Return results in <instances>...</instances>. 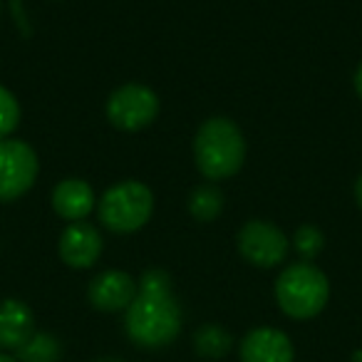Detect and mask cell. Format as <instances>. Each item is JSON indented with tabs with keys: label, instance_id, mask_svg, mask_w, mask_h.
I'll use <instances>...</instances> for the list:
<instances>
[{
	"label": "cell",
	"instance_id": "1",
	"mask_svg": "<svg viewBox=\"0 0 362 362\" xmlns=\"http://www.w3.org/2000/svg\"><path fill=\"white\" fill-rule=\"evenodd\" d=\"M194 156H197L199 171L206 179H228L241 169L246 159V141L241 129L226 117H211L197 132Z\"/></svg>",
	"mask_w": 362,
	"mask_h": 362
},
{
	"label": "cell",
	"instance_id": "2",
	"mask_svg": "<svg viewBox=\"0 0 362 362\" xmlns=\"http://www.w3.org/2000/svg\"><path fill=\"white\" fill-rule=\"evenodd\" d=\"M181 310L171 293L139 291L127 308V335L139 347H164L179 335Z\"/></svg>",
	"mask_w": 362,
	"mask_h": 362
},
{
	"label": "cell",
	"instance_id": "3",
	"mask_svg": "<svg viewBox=\"0 0 362 362\" xmlns=\"http://www.w3.org/2000/svg\"><path fill=\"white\" fill-rule=\"evenodd\" d=\"M330 298V283L325 273L313 263H293L278 276L276 300L286 315L296 320L315 317Z\"/></svg>",
	"mask_w": 362,
	"mask_h": 362
},
{
	"label": "cell",
	"instance_id": "4",
	"mask_svg": "<svg viewBox=\"0 0 362 362\" xmlns=\"http://www.w3.org/2000/svg\"><path fill=\"white\" fill-rule=\"evenodd\" d=\"M154 211V197L139 181H122L100 202V221L115 233L139 231Z\"/></svg>",
	"mask_w": 362,
	"mask_h": 362
},
{
	"label": "cell",
	"instance_id": "5",
	"mask_svg": "<svg viewBox=\"0 0 362 362\" xmlns=\"http://www.w3.org/2000/svg\"><path fill=\"white\" fill-rule=\"evenodd\" d=\"M37 179V154L21 139H0V202H16Z\"/></svg>",
	"mask_w": 362,
	"mask_h": 362
},
{
	"label": "cell",
	"instance_id": "6",
	"mask_svg": "<svg viewBox=\"0 0 362 362\" xmlns=\"http://www.w3.org/2000/svg\"><path fill=\"white\" fill-rule=\"evenodd\" d=\"M159 115V97L144 85H124L107 100V117L117 129L136 132Z\"/></svg>",
	"mask_w": 362,
	"mask_h": 362
},
{
	"label": "cell",
	"instance_id": "7",
	"mask_svg": "<svg viewBox=\"0 0 362 362\" xmlns=\"http://www.w3.org/2000/svg\"><path fill=\"white\" fill-rule=\"evenodd\" d=\"M288 238L278 226L268 221H248L238 233V251L248 263L273 268L288 256Z\"/></svg>",
	"mask_w": 362,
	"mask_h": 362
},
{
	"label": "cell",
	"instance_id": "8",
	"mask_svg": "<svg viewBox=\"0 0 362 362\" xmlns=\"http://www.w3.org/2000/svg\"><path fill=\"white\" fill-rule=\"evenodd\" d=\"M136 293V283L124 271H105L90 283V303L102 313L124 310L132 305Z\"/></svg>",
	"mask_w": 362,
	"mask_h": 362
},
{
	"label": "cell",
	"instance_id": "9",
	"mask_svg": "<svg viewBox=\"0 0 362 362\" xmlns=\"http://www.w3.org/2000/svg\"><path fill=\"white\" fill-rule=\"evenodd\" d=\"M102 236L95 226L85 221H75L60 236V256L72 268H90L102 253Z\"/></svg>",
	"mask_w": 362,
	"mask_h": 362
},
{
	"label": "cell",
	"instance_id": "10",
	"mask_svg": "<svg viewBox=\"0 0 362 362\" xmlns=\"http://www.w3.org/2000/svg\"><path fill=\"white\" fill-rule=\"evenodd\" d=\"M241 362H293V345L276 327H256L243 337Z\"/></svg>",
	"mask_w": 362,
	"mask_h": 362
},
{
	"label": "cell",
	"instance_id": "11",
	"mask_svg": "<svg viewBox=\"0 0 362 362\" xmlns=\"http://www.w3.org/2000/svg\"><path fill=\"white\" fill-rule=\"evenodd\" d=\"M35 332L33 310L23 300L0 303V350H21Z\"/></svg>",
	"mask_w": 362,
	"mask_h": 362
},
{
	"label": "cell",
	"instance_id": "12",
	"mask_svg": "<svg viewBox=\"0 0 362 362\" xmlns=\"http://www.w3.org/2000/svg\"><path fill=\"white\" fill-rule=\"evenodd\" d=\"M52 209L57 216L67 218V221H82L95 209V192L87 181L65 179L52 192Z\"/></svg>",
	"mask_w": 362,
	"mask_h": 362
},
{
	"label": "cell",
	"instance_id": "13",
	"mask_svg": "<svg viewBox=\"0 0 362 362\" xmlns=\"http://www.w3.org/2000/svg\"><path fill=\"white\" fill-rule=\"evenodd\" d=\"M233 345V337L228 335V330H223L221 325H209L199 327L194 332V350L202 357H209V360H216V357H223Z\"/></svg>",
	"mask_w": 362,
	"mask_h": 362
},
{
	"label": "cell",
	"instance_id": "14",
	"mask_svg": "<svg viewBox=\"0 0 362 362\" xmlns=\"http://www.w3.org/2000/svg\"><path fill=\"white\" fill-rule=\"evenodd\" d=\"M18 362H57L62 355V345L50 332H33L30 340L16 350Z\"/></svg>",
	"mask_w": 362,
	"mask_h": 362
},
{
	"label": "cell",
	"instance_id": "15",
	"mask_svg": "<svg viewBox=\"0 0 362 362\" xmlns=\"http://www.w3.org/2000/svg\"><path fill=\"white\" fill-rule=\"evenodd\" d=\"M223 199L221 192L214 187H197L189 197V211L199 221H214L221 214Z\"/></svg>",
	"mask_w": 362,
	"mask_h": 362
},
{
	"label": "cell",
	"instance_id": "16",
	"mask_svg": "<svg viewBox=\"0 0 362 362\" xmlns=\"http://www.w3.org/2000/svg\"><path fill=\"white\" fill-rule=\"evenodd\" d=\"M21 122V105L13 97L11 90L0 87V139H6L8 134H13Z\"/></svg>",
	"mask_w": 362,
	"mask_h": 362
},
{
	"label": "cell",
	"instance_id": "17",
	"mask_svg": "<svg viewBox=\"0 0 362 362\" xmlns=\"http://www.w3.org/2000/svg\"><path fill=\"white\" fill-rule=\"evenodd\" d=\"M322 243H325V238H322L320 228L315 226H300L296 231V236H293V246H296V251L300 253L303 258H315L317 253L322 251Z\"/></svg>",
	"mask_w": 362,
	"mask_h": 362
},
{
	"label": "cell",
	"instance_id": "18",
	"mask_svg": "<svg viewBox=\"0 0 362 362\" xmlns=\"http://www.w3.org/2000/svg\"><path fill=\"white\" fill-rule=\"evenodd\" d=\"M139 291L144 293H171V281L161 268H151L141 276Z\"/></svg>",
	"mask_w": 362,
	"mask_h": 362
},
{
	"label": "cell",
	"instance_id": "19",
	"mask_svg": "<svg viewBox=\"0 0 362 362\" xmlns=\"http://www.w3.org/2000/svg\"><path fill=\"white\" fill-rule=\"evenodd\" d=\"M355 90H357V95L362 97V62H360V67H357V72H355Z\"/></svg>",
	"mask_w": 362,
	"mask_h": 362
},
{
	"label": "cell",
	"instance_id": "20",
	"mask_svg": "<svg viewBox=\"0 0 362 362\" xmlns=\"http://www.w3.org/2000/svg\"><path fill=\"white\" fill-rule=\"evenodd\" d=\"M355 197H357V204L362 206V176L357 179V184H355Z\"/></svg>",
	"mask_w": 362,
	"mask_h": 362
},
{
	"label": "cell",
	"instance_id": "21",
	"mask_svg": "<svg viewBox=\"0 0 362 362\" xmlns=\"http://www.w3.org/2000/svg\"><path fill=\"white\" fill-rule=\"evenodd\" d=\"M0 362H18V360H13V357H8V355H0Z\"/></svg>",
	"mask_w": 362,
	"mask_h": 362
},
{
	"label": "cell",
	"instance_id": "22",
	"mask_svg": "<svg viewBox=\"0 0 362 362\" xmlns=\"http://www.w3.org/2000/svg\"><path fill=\"white\" fill-rule=\"evenodd\" d=\"M355 362H362V352H357L355 355Z\"/></svg>",
	"mask_w": 362,
	"mask_h": 362
},
{
	"label": "cell",
	"instance_id": "23",
	"mask_svg": "<svg viewBox=\"0 0 362 362\" xmlns=\"http://www.w3.org/2000/svg\"><path fill=\"white\" fill-rule=\"evenodd\" d=\"M100 362H119V360H100Z\"/></svg>",
	"mask_w": 362,
	"mask_h": 362
}]
</instances>
